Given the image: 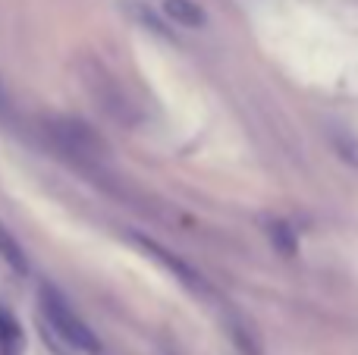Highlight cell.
Returning <instances> with one entry per match:
<instances>
[{"mask_svg": "<svg viewBox=\"0 0 358 355\" xmlns=\"http://www.w3.org/2000/svg\"><path fill=\"white\" fill-rule=\"evenodd\" d=\"M22 352V331L16 318L0 305V355H19Z\"/></svg>", "mask_w": 358, "mask_h": 355, "instance_id": "5b68a950", "label": "cell"}, {"mask_svg": "<svg viewBox=\"0 0 358 355\" xmlns=\"http://www.w3.org/2000/svg\"><path fill=\"white\" fill-rule=\"evenodd\" d=\"M129 242L136 245V249L148 252V255L155 258L157 264H164V268H167L170 274H176V277H179V283H182V287L195 289V293H204V283H201V277H198L195 270H192V268H189V264H185V261H179V258L173 255V252L161 249V245H157V242H151L148 236H136V233H129Z\"/></svg>", "mask_w": 358, "mask_h": 355, "instance_id": "7a4b0ae2", "label": "cell"}, {"mask_svg": "<svg viewBox=\"0 0 358 355\" xmlns=\"http://www.w3.org/2000/svg\"><path fill=\"white\" fill-rule=\"evenodd\" d=\"M38 305H41V318H44V324H48V331L54 333L63 346H69V349H76V352H88V355L101 352V343H98V337H94V331L69 308V302L63 299L54 287H41Z\"/></svg>", "mask_w": 358, "mask_h": 355, "instance_id": "6da1fadb", "label": "cell"}, {"mask_svg": "<svg viewBox=\"0 0 358 355\" xmlns=\"http://www.w3.org/2000/svg\"><path fill=\"white\" fill-rule=\"evenodd\" d=\"M267 233H271V239H273V245H277L280 255H296L299 242H296V233H292L289 224L277 220V224H271V230H267Z\"/></svg>", "mask_w": 358, "mask_h": 355, "instance_id": "8992f818", "label": "cell"}, {"mask_svg": "<svg viewBox=\"0 0 358 355\" xmlns=\"http://www.w3.org/2000/svg\"><path fill=\"white\" fill-rule=\"evenodd\" d=\"M336 151H340L349 164H355V167H358V142L352 136H340V138H336Z\"/></svg>", "mask_w": 358, "mask_h": 355, "instance_id": "52a82bcc", "label": "cell"}, {"mask_svg": "<svg viewBox=\"0 0 358 355\" xmlns=\"http://www.w3.org/2000/svg\"><path fill=\"white\" fill-rule=\"evenodd\" d=\"M0 258L6 261V268H10L13 274H19V277L29 274V255H25V249L19 245V239L13 236L3 224H0Z\"/></svg>", "mask_w": 358, "mask_h": 355, "instance_id": "3957f363", "label": "cell"}, {"mask_svg": "<svg viewBox=\"0 0 358 355\" xmlns=\"http://www.w3.org/2000/svg\"><path fill=\"white\" fill-rule=\"evenodd\" d=\"M164 13H167L173 22L189 25V29H201V25L208 22L204 10L195 3V0H164Z\"/></svg>", "mask_w": 358, "mask_h": 355, "instance_id": "277c9868", "label": "cell"}]
</instances>
